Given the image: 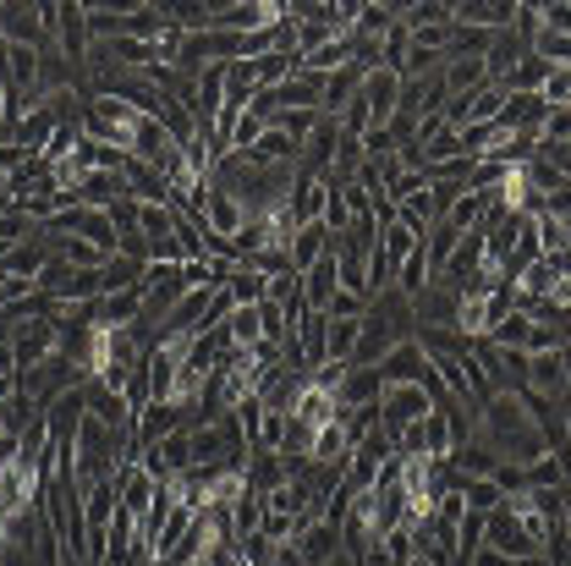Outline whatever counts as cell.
<instances>
[{
	"label": "cell",
	"instance_id": "6da1fadb",
	"mask_svg": "<svg viewBox=\"0 0 571 566\" xmlns=\"http://www.w3.org/2000/svg\"><path fill=\"white\" fill-rule=\"evenodd\" d=\"M286 17V0H220L209 33H264Z\"/></svg>",
	"mask_w": 571,
	"mask_h": 566
},
{
	"label": "cell",
	"instance_id": "7a4b0ae2",
	"mask_svg": "<svg viewBox=\"0 0 571 566\" xmlns=\"http://www.w3.org/2000/svg\"><path fill=\"white\" fill-rule=\"evenodd\" d=\"M428 413H434V402H428L424 385H385L380 391V429L396 440V434H407L413 424H424Z\"/></svg>",
	"mask_w": 571,
	"mask_h": 566
},
{
	"label": "cell",
	"instance_id": "3957f363",
	"mask_svg": "<svg viewBox=\"0 0 571 566\" xmlns=\"http://www.w3.org/2000/svg\"><path fill=\"white\" fill-rule=\"evenodd\" d=\"M0 39L22 44V50H44L50 28H44V6L39 0H0Z\"/></svg>",
	"mask_w": 571,
	"mask_h": 566
},
{
	"label": "cell",
	"instance_id": "277c9868",
	"mask_svg": "<svg viewBox=\"0 0 571 566\" xmlns=\"http://www.w3.org/2000/svg\"><path fill=\"white\" fill-rule=\"evenodd\" d=\"M402 94H407V83H402L396 72H385V66L363 78V105H368V122H374L368 133H380V127H391V122H396Z\"/></svg>",
	"mask_w": 571,
	"mask_h": 566
},
{
	"label": "cell",
	"instance_id": "5b68a950",
	"mask_svg": "<svg viewBox=\"0 0 571 566\" xmlns=\"http://www.w3.org/2000/svg\"><path fill=\"white\" fill-rule=\"evenodd\" d=\"M11 352H17V374H22V369H39L44 358H55V352H61V325H55V313H50V319H28V325L17 330Z\"/></svg>",
	"mask_w": 571,
	"mask_h": 566
},
{
	"label": "cell",
	"instance_id": "8992f818",
	"mask_svg": "<svg viewBox=\"0 0 571 566\" xmlns=\"http://www.w3.org/2000/svg\"><path fill=\"white\" fill-rule=\"evenodd\" d=\"M413 302V325L418 330H439V325H450L456 330V313H461V297L450 291V286H439V281H428L418 297H407Z\"/></svg>",
	"mask_w": 571,
	"mask_h": 566
},
{
	"label": "cell",
	"instance_id": "52a82bcc",
	"mask_svg": "<svg viewBox=\"0 0 571 566\" xmlns=\"http://www.w3.org/2000/svg\"><path fill=\"white\" fill-rule=\"evenodd\" d=\"M297 545V556L308 566H324L341 556V523H330V517H313V523H302V534L291 539Z\"/></svg>",
	"mask_w": 571,
	"mask_h": 566
},
{
	"label": "cell",
	"instance_id": "ba28073f",
	"mask_svg": "<svg viewBox=\"0 0 571 566\" xmlns=\"http://www.w3.org/2000/svg\"><path fill=\"white\" fill-rule=\"evenodd\" d=\"M428 374H434V363L424 358L418 341H402V347L380 363V385H424Z\"/></svg>",
	"mask_w": 571,
	"mask_h": 566
},
{
	"label": "cell",
	"instance_id": "9c48e42d",
	"mask_svg": "<svg viewBox=\"0 0 571 566\" xmlns=\"http://www.w3.org/2000/svg\"><path fill=\"white\" fill-rule=\"evenodd\" d=\"M511 17H517V0H450V22H467V28L506 33Z\"/></svg>",
	"mask_w": 571,
	"mask_h": 566
},
{
	"label": "cell",
	"instance_id": "30bf717a",
	"mask_svg": "<svg viewBox=\"0 0 571 566\" xmlns=\"http://www.w3.org/2000/svg\"><path fill=\"white\" fill-rule=\"evenodd\" d=\"M242 220H248L242 198H231V193H220V187H209V182H204V231H215V237H231V243H237Z\"/></svg>",
	"mask_w": 571,
	"mask_h": 566
},
{
	"label": "cell",
	"instance_id": "8fae6325",
	"mask_svg": "<svg viewBox=\"0 0 571 566\" xmlns=\"http://www.w3.org/2000/svg\"><path fill=\"white\" fill-rule=\"evenodd\" d=\"M544 122H550L544 94H506V111H500V133L506 138L511 133H544Z\"/></svg>",
	"mask_w": 571,
	"mask_h": 566
},
{
	"label": "cell",
	"instance_id": "7c38bea8",
	"mask_svg": "<svg viewBox=\"0 0 571 566\" xmlns=\"http://www.w3.org/2000/svg\"><path fill=\"white\" fill-rule=\"evenodd\" d=\"M324 198H330V187H324L319 176H302V171H297V182H291V193H286V215H291V226H313V220H324Z\"/></svg>",
	"mask_w": 571,
	"mask_h": 566
},
{
	"label": "cell",
	"instance_id": "4fadbf2b",
	"mask_svg": "<svg viewBox=\"0 0 571 566\" xmlns=\"http://www.w3.org/2000/svg\"><path fill=\"white\" fill-rule=\"evenodd\" d=\"M89 419H100V424L116 429V434L138 429V413H133L127 391H105V385H94V380H89Z\"/></svg>",
	"mask_w": 571,
	"mask_h": 566
},
{
	"label": "cell",
	"instance_id": "5bb4252c",
	"mask_svg": "<svg viewBox=\"0 0 571 566\" xmlns=\"http://www.w3.org/2000/svg\"><path fill=\"white\" fill-rule=\"evenodd\" d=\"M55 127H61L55 105H33V111L17 122V133H11L6 143H17L22 154H44V148H50V138H55Z\"/></svg>",
	"mask_w": 571,
	"mask_h": 566
},
{
	"label": "cell",
	"instance_id": "9a60e30c",
	"mask_svg": "<svg viewBox=\"0 0 571 566\" xmlns=\"http://www.w3.org/2000/svg\"><path fill=\"white\" fill-rule=\"evenodd\" d=\"M297 286H302V308H308V313H324V308H330V297L341 291V265H335V254H324V259H319V265H313Z\"/></svg>",
	"mask_w": 571,
	"mask_h": 566
},
{
	"label": "cell",
	"instance_id": "2e32d148",
	"mask_svg": "<svg viewBox=\"0 0 571 566\" xmlns=\"http://www.w3.org/2000/svg\"><path fill=\"white\" fill-rule=\"evenodd\" d=\"M330 254V226L324 220H313V226H297V237H291V248H286V259H291V276H308L319 259Z\"/></svg>",
	"mask_w": 571,
	"mask_h": 566
},
{
	"label": "cell",
	"instance_id": "e0dca14e",
	"mask_svg": "<svg viewBox=\"0 0 571 566\" xmlns=\"http://www.w3.org/2000/svg\"><path fill=\"white\" fill-rule=\"evenodd\" d=\"M143 319V291H105L94 302V325L100 330H133Z\"/></svg>",
	"mask_w": 571,
	"mask_h": 566
},
{
	"label": "cell",
	"instance_id": "ac0fdd59",
	"mask_svg": "<svg viewBox=\"0 0 571 566\" xmlns=\"http://www.w3.org/2000/svg\"><path fill=\"white\" fill-rule=\"evenodd\" d=\"M176 429H187V408L181 402H148L138 413V445H159Z\"/></svg>",
	"mask_w": 571,
	"mask_h": 566
},
{
	"label": "cell",
	"instance_id": "d6986e66",
	"mask_svg": "<svg viewBox=\"0 0 571 566\" xmlns=\"http://www.w3.org/2000/svg\"><path fill=\"white\" fill-rule=\"evenodd\" d=\"M380 369H352L346 363V380H341V391H335V408L341 413H352V408H380Z\"/></svg>",
	"mask_w": 571,
	"mask_h": 566
},
{
	"label": "cell",
	"instance_id": "ffe728a7",
	"mask_svg": "<svg viewBox=\"0 0 571 566\" xmlns=\"http://www.w3.org/2000/svg\"><path fill=\"white\" fill-rule=\"evenodd\" d=\"M363 78H368V72H363L357 61H346V66H335V72L324 78V105H319V111H324V116H341V111H346V105L357 100V89H363Z\"/></svg>",
	"mask_w": 571,
	"mask_h": 566
},
{
	"label": "cell",
	"instance_id": "44dd1931",
	"mask_svg": "<svg viewBox=\"0 0 571 566\" xmlns=\"http://www.w3.org/2000/svg\"><path fill=\"white\" fill-rule=\"evenodd\" d=\"M276 94V111H319L324 105V78H308V72H291Z\"/></svg>",
	"mask_w": 571,
	"mask_h": 566
},
{
	"label": "cell",
	"instance_id": "7402d4cb",
	"mask_svg": "<svg viewBox=\"0 0 571 566\" xmlns=\"http://www.w3.org/2000/svg\"><path fill=\"white\" fill-rule=\"evenodd\" d=\"M550 72H556V66H550L544 55H533V50H528V55H522V61H517V66L495 83V89H506V94H544Z\"/></svg>",
	"mask_w": 571,
	"mask_h": 566
},
{
	"label": "cell",
	"instance_id": "603a6c76",
	"mask_svg": "<svg viewBox=\"0 0 571 566\" xmlns=\"http://www.w3.org/2000/svg\"><path fill=\"white\" fill-rule=\"evenodd\" d=\"M50 259H55V254H50V248H44V237L33 231V237H28L22 248H11V254H6V265H0V270H6V276H17V281L33 286V281H39V270H44Z\"/></svg>",
	"mask_w": 571,
	"mask_h": 566
},
{
	"label": "cell",
	"instance_id": "cb8c5ba5",
	"mask_svg": "<svg viewBox=\"0 0 571 566\" xmlns=\"http://www.w3.org/2000/svg\"><path fill=\"white\" fill-rule=\"evenodd\" d=\"M248 490L253 495H276L286 484V462H281V451H248Z\"/></svg>",
	"mask_w": 571,
	"mask_h": 566
},
{
	"label": "cell",
	"instance_id": "d4e9b609",
	"mask_svg": "<svg viewBox=\"0 0 571 566\" xmlns=\"http://www.w3.org/2000/svg\"><path fill=\"white\" fill-rule=\"evenodd\" d=\"M461 248V231L450 226V220H434L424 237V259H428V281H439V270L450 265V254Z\"/></svg>",
	"mask_w": 571,
	"mask_h": 566
},
{
	"label": "cell",
	"instance_id": "484cf974",
	"mask_svg": "<svg viewBox=\"0 0 571 566\" xmlns=\"http://www.w3.org/2000/svg\"><path fill=\"white\" fill-rule=\"evenodd\" d=\"M450 467H456L461 478H495L500 456H495V451H489V445H484V440L473 434L467 445H456V451H450Z\"/></svg>",
	"mask_w": 571,
	"mask_h": 566
},
{
	"label": "cell",
	"instance_id": "4316f807",
	"mask_svg": "<svg viewBox=\"0 0 571 566\" xmlns=\"http://www.w3.org/2000/svg\"><path fill=\"white\" fill-rule=\"evenodd\" d=\"M44 248H50L61 265H72V270H105V259H111V254H100L89 237H55V243H44Z\"/></svg>",
	"mask_w": 571,
	"mask_h": 566
},
{
	"label": "cell",
	"instance_id": "83f0119b",
	"mask_svg": "<svg viewBox=\"0 0 571 566\" xmlns=\"http://www.w3.org/2000/svg\"><path fill=\"white\" fill-rule=\"evenodd\" d=\"M324 319H330V313H324ZM357 336H363V319H330V330H324V358H330V363H352Z\"/></svg>",
	"mask_w": 571,
	"mask_h": 566
},
{
	"label": "cell",
	"instance_id": "f1b7e54d",
	"mask_svg": "<svg viewBox=\"0 0 571 566\" xmlns=\"http://www.w3.org/2000/svg\"><path fill=\"white\" fill-rule=\"evenodd\" d=\"M264 291H270V281H264L259 270H242V265H237V270L226 276V297H231V308H259V302H264Z\"/></svg>",
	"mask_w": 571,
	"mask_h": 566
},
{
	"label": "cell",
	"instance_id": "f546056e",
	"mask_svg": "<svg viewBox=\"0 0 571 566\" xmlns=\"http://www.w3.org/2000/svg\"><path fill=\"white\" fill-rule=\"evenodd\" d=\"M445 94L450 100H461V94H473V89H484L489 83V72H484V61H445Z\"/></svg>",
	"mask_w": 571,
	"mask_h": 566
},
{
	"label": "cell",
	"instance_id": "4dcf8cb0",
	"mask_svg": "<svg viewBox=\"0 0 571 566\" xmlns=\"http://www.w3.org/2000/svg\"><path fill=\"white\" fill-rule=\"evenodd\" d=\"M72 237H89L100 254H116V220H111V209H83Z\"/></svg>",
	"mask_w": 571,
	"mask_h": 566
},
{
	"label": "cell",
	"instance_id": "1f68e13d",
	"mask_svg": "<svg viewBox=\"0 0 571 566\" xmlns=\"http://www.w3.org/2000/svg\"><path fill=\"white\" fill-rule=\"evenodd\" d=\"M143 270H148V265L127 259V254H111L100 276H105V291H143ZM143 297H148V291H143Z\"/></svg>",
	"mask_w": 571,
	"mask_h": 566
},
{
	"label": "cell",
	"instance_id": "d6a6232c",
	"mask_svg": "<svg viewBox=\"0 0 571 566\" xmlns=\"http://www.w3.org/2000/svg\"><path fill=\"white\" fill-rule=\"evenodd\" d=\"M138 231L148 237V248H154V243H170V237H176V209H170V204H138Z\"/></svg>",
	"mask_w": 571,
	"mask_h": 566
},
{
	"label": "cell",
	"instance_id": "836d02e7",
	"mask_svg": "<svg viewBox=\"0 0 571 566\" xmlns=\"http://www.w3.org/2000/svg\"><path fill=\"white\" fill-rule=\"evenodd\" d=\"M407 55H413V33H407V22H396V28L380 39V66L402 78V72H407Z\"/></svg>",
	"mask_w": 571,
	"mask_h": 566
},
{
	"label": "cell",
	"instance_id": "e575fe53",
	"mask_svg": "<svg viewBox=\"0 0 571 566\" xmlns=\"http://www.w3.org/2000/svg\"><path fill=\"white\" fill-rule=\"evenodd\" d=\"M528 336H533V319H528L522 308L500 313V319H495V330H489V341H495V347H522V352H528Z\"/></svg>",
	"mask_w": 571,
	"mask_h": 566
},
{
	"label": "cell",
	"instance_id": "d590c367",
	"mask_svg": "<svg viewBox=\"0 0 571 566\" xmlns=\"http://www.w3.org/2000/svg\"><path fill=\"white\" fill-rule=\"evenodd\" d=\"M461 501H467V512H473V517H489L506 495L495 490V478H461Z\"/></svg>",
	"mask_w": 571,
	"mask_h": 566
},
{
	"label": "cell",
	"instance_id": "8d00e7d4",
	"mask_svg": "<svg viewBox=\"0 0 571 566\" xmlns=\"http://www.w3.org/2000/svg\"><path fill=\"white\" fill-rule=\"evenodd\" d=\"M259 523H264V495L242 490V501L231 506V534H237V539H248V534H259Z\"/></svg>",
	"mask_w": 571,
	"mask_h": 566
},
{
	"label": "cell",
	"instance_id": "74e56055",
	"mask_svg": "<svg viewBox=\"0 0 571 566\" xmlns=\"http://www.w3.org/2000/svg\"><path fill=\"white\" fill-rule=\"evenodd\" d=\"M484 209H489V198H484V193H461V198H456V209H450L445 220L467 237V231H478V226H484Z\"/></svg>",
	"mask_w": 571,
	"mask_h": 566
},
{
	"label": "cell",
	"instance_id": "f35d334b",
	"mask_svg": "<svg viewBox=\"0 0 571 566\" xmlns=\"http://www.w3.org/2000/svg\"><path fill=\"white\" fill-rule=\"evenodd\" d=\"M402 22L407 28H445L450 22V0H407Z\"/></svg>",
	"mask_w": 571,
	"mask_h": 566
},
{
	"label": "cell",
	"instance_id": "ab89813d",
	"mask_svg": "<svg viewBox=\"0 0 571 566\" xmlns=\"http://www.w3.org/2000/svg\"><path fill=\"white\" fill-rule=\"evenodd\" d=\"M418 243H424V237H413V231H407V226H402V220H396V226H385V231H380V254H385V259H391V265H396V270H402V259H407V254H413V248H418Z\"/></svg>",
	"mask_w": 571,
	"mask_h": 566
},
{
	"label": "cell",
	"instance_id": "60d3db41",
	"mask_svg": "<svg viewBox=\"0 0 571 566\" xmlns=\"http://www.w3.org/2000/svg\"><path fill=\"white\" fill-rule=\"evenodd\" d=\"M226 330H231V341H237V347H259V341H264V325H259V308H231V319H226Z\"/></svg>",
	"mask_w": 571,
	"mask_h": 566
},
{
	"label": "cell",
	"instance_id": "b9f144b4",
	"mask_svg": "<svg viewBox=\"0 0 571 566\" xmlns=\"http://www.w3.org/2000/svg\"><path fill=\"white\" fill-rule=\"evenodd\" d=\"M511 33H517V39H522L528 50L539 44V33H544V17H539V6H533V0H517V17H511Z\"/></svg>",
	"mask_w": 571,
	"mask_h": 566
},
{
	"label": "cell",
	"instance_id": "7bdbcfd3",
	"mask_svg": "<svg viewBox=\"0 0 571 566\" xmlns=\"http://www.w3.org/2000/svg\"><path fill=\"white\" fill-rule=\"evenodd\" d=\"M324 313H330V319H368V297L341 286V291L330 297V308H324Z\"/></svg>",
	"mask_w": 571,
	"mask_h": 566
},
{
	"label": "cell",
	"instance_id": "ee69618b",
	"mask_svg": "<svg viewBox=\"0 0 571 566\" xmlns=\"http://www.w3.org/2000/svg\"><path fill=\"white\" fill-rule=\"evenodd\" d=\"M567 484V467L556 462V456H539L533 467H528V490H561Z\"/></svg>",
	"mask_w": 571,
	"mask_h": 566
},
{
	"label": "cell",
	"instance_id": "f6af8a7d",
	"mask_svg": "<svg viewBox=\"0 0 571 566\" xmlns=\"http://www.w3.org/2000/svg\"><path fill=\"white\" fill-rule=\"evenodd\" d=\"M237 556L242 566H276V545L264 534H248V539H237Z\"/></svg>",
	"mask_w": 571,
	"mask_h": 566
},
{
	"label": "cell",
	"instance_id": "bcb514c9",
	"mask_svg": "<svg viewBox=\"0 0 571 566\" xmlns=\"http://www.w3.org/2000/svg\"><path fill=\"white\" fill-rule=\"evenodd\" d=\"M539 17H544V33L571 39V0H550V6H539Z\"/></svg>",
	"mask_w": 571,
	"mask_h": 566
},
{
	"label": "cell",
	"instance_id": "7dc6e473",
	"mask_svg": "<svg viewBox=\"0 0 571 566\" xmlns=\"http://www.w3.org/2000/svg\"><path fill=\"white\" fill-rule=\"evenodd\" d=\"M28 291H33V286H28V281H17V276H6V270H0V308H11V302H22Z\"/></svg>",
	"mask_w": 571,
	"mask_h": 566
},
{
	"label": "cell",
	"instance_id": "c3c4849f",
	"mask_svg": "<svg viewBox=\"0 0 571 566\" xmlns=\"http://www.w3.org/2000/svg\"><path fill=\"white\" fill-rule=\"evenodd\" d=\"M544 215H556V220H567V215H571V182H567V187H556V193L544 198Z\"/></svg>",
	"mask_w": 571,
	"mask_h": 566
},
{
	"label": "cell",
	"instance_id": "681fc988",
	"mask_svg": "<svg viewBox=\"0 0 571 566\" xmlns=\"http://www.w3.org/2000/svg\"><path fill=\"white\" fill-rule=\"evenodd\" d=\"M461 566H511V562H506V556H500L495 545H478V550H473V556H467Z\"/></svg>",
	"mask_w": 571,
	"mask_h": 566
},
{
	"label": "cell",
	"instance_id": "f907efd6",
	"mask_svg": "<svg viewBox=\"0 0 571 566\" xmlns=\"http://www.w3.org/2000/svg\"><path fill=\"white\" fill-rule=\"evenodd\" d=\"M0 374H17V352L11 347H0Z\"/></svg>",
	"mask_w": 571,
	"mask_h": 566
},
{
	"label": "cell",
	"instance_id": "816d5d0a",
	"mask_svg": "<svg viewBox=\"0 0 571 566\" xmlns=\"http://www.w3.org/2000/svg\"><path fill=\"white\" fill-rule=\"evenodd\" d=\"M17 397V374H0V402H11Z\"/></svg>",
	"mask_w": 571,
	"mask_h": 566
},
{
	"label": "cell",
	"instance_id": "f5cc1de1",
	"mask_svg": "<svg viewBox=\"0 0 571 566\" xmlns=\"http://www.w3.org/2000/svg\"><path fill=\"white\" fill-rule=\"evenodd\" d=\"M511 566H550V556H522V562H511Z\"/></svg>",
	"mask_w": 571,
	"mask_h": 566
},
{
	"label": "cell",
	"instance_id": "db71d44e",
	"mask_svg": "<svg viewBox=\"0 0 571 566\" xmlns=\"http://www.w3.org/2000/svg\"><path fill=\"white\" fill-rule=\"evenodd\" d=\"M6 209H11V193H6V182H0V215H6Z\"/></svg>",
	"mask_w": 571,
	"mask_h": 566
},
{
	"label": "cell",
	"instance_id": "11a10c76",
	"mask_svg": "<svg viewBox=\"0 0 571 566\" xmlns=\"http://www.w3.org/2000/svg\"><path fill=\"white\" fill-rule=\"evenodd\" d=\"M324 566H357V562H352V556H346V550H341V556H335V562H324Z\"/></svg>",
	"mask_w": 571,
	"mask_h": 566
},
{
	"label": "cell",
	"instance_id": "9f6ffc18",
	"mask_svg": "<svg viewBox=\"0 0 571 566\" xmlns=\"http://www.w3.org/2000/svg\"><path fill=\"white\" fill-rule=\"evenodd\" d=\"M567 534H571V495H567Z\"/></svg>",
	"mask_w": 571,
	"mask_h": 566
},
{
	"label": "cell",
	"instance_id": "6f0895ef",
	"mask_svg": "<svg viewBox=\"0 0 571 566\" xmlns=\"http://www.w3.org/2000/svg\"><path fill=\"white\" fill-rule=\"evenodd\" d=\"M567 237H571V215H567Z\"/></svg>",
	"mask_w": 571,
	"mask_h": 566
}]
</instances>
